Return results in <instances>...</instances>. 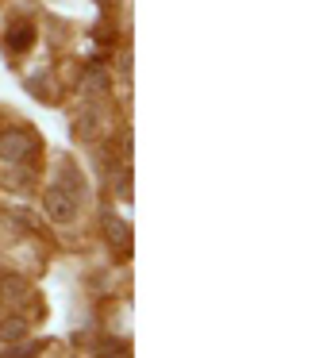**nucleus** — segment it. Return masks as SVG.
I'll return each instance as SVG.
<instances>
[{
    "instance_id": "nucleus-5",
    "label": "nucleus",
    "mask_w": 331,
    "mask_h": 358,
    "mask_svg": "<svg viewBox=\"0 0 331 358\" xmlns=\"http://www.w3.org/2000/svg\"><path fill=\"white\" fill-rule=\"evenodd\" d=\"M100 231H104V239L112 243L115 250H127L131 247V227L123 224L115 212H100Z\"/></svg>"
},
{
    "instance_id": "nucleus-1",
    "label": "nucleus",
    "mask_w": 331,
    "mask_h": 358,
    "mask_svg": "<svg viewBox=\"0 0 331 358\" xmlns=\"http://www.w3.org/2000/svg\"><path fill=\"white\" fill-rule=\"evenodd\" d=\"M35 150H38V139L27 127H4L0 131V162L4 166H27Z\"/></svg>"
},
{
    "instance_id": "nucleus-3",
    "label": "nucleus",
    "mask_w": 331,
    "mask_h": 358,
    "mask_svg": "<svg viewBox=\"0 0 331 358\" xmlns=\"http://www.w3.org/2000/svg\"><path fill=\"white\" fill-rule=\"evenodd\" d=\"M73 135L85 143H97L104 135V116H100V104H81L77 108V124H73Z\"/></svg>"
},
{
    "instance_id": "nucleus-13",
    "label": "nucleus",
    "mask_w": 331,
    "mask_h": 358,
    "mask_svg": "<svg viewBox=\"0 0 331 358\" xmlns=\"http://www.w3.org/2000/svg\"><path fill=\"white\" fill-rule=\"evenodd\" d=\"M92 4H104V8H108V4H112V0H92Z\"/></svg>"
},
{
    "instance_id": "nucleus-8",
    "label": "nucleus",
    "mask_w": 331,
    "mask_h": 358,
    "mask_svg": "<svg viewBox=\"0 0 331 358\" xmlns=\"http://www.w3.org/2000/svg\"><path fill=\"white\" fill-rule=\"evenodd\" d=\"M38 350H43V343L38 339H15V343H4V358H35Z\"/></svg>"
},
{
    "instance_id": "nucleus-2",
    "label": "nucleus",
    "mask_w": 331,
    "mask_h": 358,
    "mask_svg": "<svg viewBox=\"0 0 331 358\" xmlns=\"http://www.w3.org/2000/svg\"><path fill=\"white\" fill-rule=\"evenodd\" d=\"M54 189H62L66 196H73L77 204H81V196H85V178H81V170H77L69 158H62L58 166H54V181H50Z\"/></svg>"
},
{
    "instance_id": "nucleus-7",
    "label": "nucleus",
    "mask_w": 331,
    "mask_h": 358,
    "mask_svg": "<svg viewBox=\"0 0 331 358\" xmlns=\"http://www.w3.org/2000/svg\"><path fill=\"white\" fill-rule=\"evenodd\" d=\"M27 285H23L20 278H0V301H8V308H15V304L27 301Z\"/></svg>"
},
{
    "instance_id": "nucleus-11",
    "label": "nucleus",
    "mask_w": 331,
    "mask_h": 358,
    "mask_svg": "<svg viewBox=\"0 0 331 358\" xmlns=\"http://www.w3.org/2000/svg\"><path fill=\"white\" fill-rule=\"evenodd\" d=\"M97 355L100 358H127V350H123L120 339H100L97 343Z\"/></svg>"
},
{
    "instance_id": "nucleus-9",
    "label": "nucleus",
    "mask_w": 331,
    "mask_h": 358,
    "mask_svg": "<svg viewBox=\"0 0 331 358\" xmlns=\"http://www.w3.org/2000/svg\"><path fill=\"white\" fill-rule=\"evenodd\" d=\"M27 335V320L23 316H4L0 320V343H15Z\"/></svg>"
},
{
    "instance_id": "nucleus-6",
    "label": "nucleus",
    "mask_w": 331,
    "mask_h": 358,
    "mask_svg": "<svg viewBox=\"0 0 331 358\" xmlns=\"http://www.w3.org/2000/svg\"><path fill=\"white\" fill-rule=\"evenodd\" d=\"M77 93L89 96V101H100V96L108 93V73L100 70V66H89L85 78H81V85H77Z\"/></svg>"
},
{
    "instance_id": "nucleus-10",
    "label": "nucleus",
    "mask_w": 331,
    "mask_h": 358,
    "mask_svg": "<svg viewBox=\"0 0 331 358\" xmlns=\"http://www.w3.org/2000/svg\"><path fill=\"white\" fill-rule=\"evenodd\" d=\"M31 43H35V27H27V24L12 27V35H8V47L12 50H27Z\"/></svg>"
},
{
    "instance_id": "nucleus-4",
    "label": "nucleus",
    "mask_w": 331,
    "mask_h": 358,
    "mask_svg": "<svg viewBox=\"0 0 331 358\" xmlns=\"http://www.w3.org/2000/svg\"><path fill=\"white\" fill-rule=\"evenodd\" d=\"M43 208H46V216H50L54 224H69V220L77 216V201L66 196L62 189H54V185L43 193Z\"/></svg>"
},
{
    "instance_id": "nucleus-12",
    "label": "nucleus",
    "mask_w": 331,
    "mask_h": 358,
    "mask_svg": "<svg viewBox=\"0 0 331 358\" xmlns=\"http://www.w3.org/2000/svg\"><path fill=\"white\" fill-rule=\"evenodd\" d=\"M112 189H115V196H120V201H127V196H131L127 173H123V170H112Z\"/></svg>"
}]
</instances>
